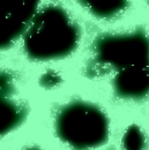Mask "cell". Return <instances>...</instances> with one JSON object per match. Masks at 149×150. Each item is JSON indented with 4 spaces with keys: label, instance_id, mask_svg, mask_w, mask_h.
I'll list each match as a JSON object with an SVG mask.
<instances>
[{
    "label": "cell",
    "instance_id": "6da1fadb",
    "mask_svg": "<svg viewBox=\"0 0 149 150\" xmlns=\"http://www.w3.org/2000/svg\"><path fill=\"white\" fill-rule=\"evenodd\" d=\"M23 35L27 56L33 60L49 61L73 53L81 33L67 11L57 5H49L36 12Z\"/></svg>",
    "mask_w": 149,
    "mask_h": 150
},
{
    "label": "cell",
    "instance_id": "7a4b0ae2",
    "mask_svg": "<svg viewBox=\"0 0 149 150\" xmlns=\"http://www.w3.org/2000/svg\"><path fill=\"white\" fill-rule=\"evenodd\" d=\"M56 133L72 149L92 150L108 141L109 120L97 105L73 100L57 113Z\"/></svg>",
    "mask_w": 149,
    "mask_h": 150
},
{
    "label": "cell",
    "instance_id": "3957f363",
    "mask_svg": "<svg viewBox=\"0 0 149 150\" xmlns=\"http://www.w3.org/2000/svg\"><path fill=\"white\" fill-rule=\"evenodd\" d=\"M93 67L117 73L149 65V35L142 29L121 34H103L94 42Z\"/></svg>",
    "mask_w": 149,
    "mask_h": 150
},
{
    "label": "cell",
    "instance_id": "277c9868",
    "mask_svg": "<svg viewBox=\"0 0 149 150\" xmlns=\"http://www.w3.org/2000/svg\"><path fill=\"white\" fill-rule=\"evenodd\" d=\"M40 0H0V51L24 34Z\"/></svg>",
    "mask_w": 149,
    "mask_h": 150
},
{
    "label": "cell",
    "instance_id": "5b68a950",
    "mask_svg": "<svg viewBox=\"0 0 149 150\" xmlns=\"http://www.w3.org/2000/svg\"><path fill=\"white\" fill-rule=\"evenodd\" d=\"M114 94L123 99L140 100L149 95V65L118 72L112 81Z\"/></svg>",
    "mask_w": 149,
    "mask_h": 150
},
{
    "label": "cell",
    "instance_id": "8992f818",
    "mask_svg": "<svg viewBox=\"0 0 149 150\" xmlns=\"http://www.w3.org/2000/svg\"><path fill=\"white\" fill-rule=\"evenodd\" d=\"M27 113L28 110L24 105L0 95V137L19 127Z\"/></svg>",
    "mask_w": 149,
    "mask_h": 150
},
{
    "label": "cell",
    "instance_id": "52a82bcc",
    "mask_svg": "<svg viewBox=\"0 0 149 150\" xmlns=\"http://www.w3.org/2000/svg\"><path fill=\"white\" fill-rule=\"evenodd\" d=\"M89 13L98 19H113L124 13L128 6V0H77Z\"/></svg>",
    "mask_w": 149,
    "mask_h": 150
},
{
    "label": "cell",
    "instance_id": "ba28073f",
    "mask_svg": "<svg viewBox=\"0 0 149 150\" xmlns=\"http://www.w3.org/2000/svg\"><path fill=\"white\" fill-rule=\"evenodd\" d=\"M123 150H146L147 139L143 131L138 125L130 126L121 139Z\"/></svg>",
    "mask_w": 149,
    "mask_h": 150
},
{
    "label": "cell",
    "instance_id": "9c48e42d",
    "mask_svg": "<svg viewBox=\"0 0 149 150\" xmlns=\"http://www.w3.org/2000/svg\"><path fill=\"white\" fill-rule=\"evenodd\" d=\"M13 79L9 76V74L5 72H0V95L1 96H7L13 90Z\"/></svg>",
    "mask_w": 149,
    "mask_h": 150
},
{
    "label": "cell",
    "instance_id": "30bf717a",
    "mask_svg": "<svg viewBox=\"0 0 149 150\" xmlns=\"http://www.w3.org/2000/svg\"><path fill=\"white\" fill-rule=\"evenodd\" d=\"M24 150H40L39 148H27V149H24Z\"/></svg>",
    "mask_w": 149,
    "mask_h": 150
}]
</instances>
